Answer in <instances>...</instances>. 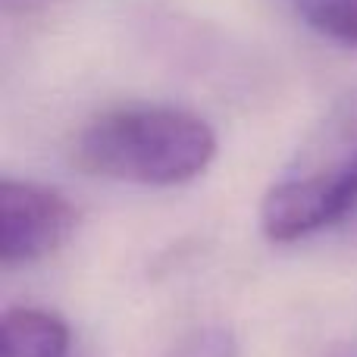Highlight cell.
I'll use <instances>...</instances> for the list:
<instances>
[{
    "label": "cell",
    "instance_id": "cell-6",
    "mask_svg": "<svg viewBox=\"0 0 357 357\" xmlns=\"http://www.w3.org/2000/svg\"><path fill=\"white\" fill-rule=\"evenodd\" d=\"M163 357H238L235 339L222 326H204L178 339Z\"/></svg>",
    "mask_w": 357,
    "mask_h": 357
},
{
    "label": "cell",
    "instance_id": "cell-3",
    "mask_svg": "<svg viewBox=\"0 0 357 357\" xmlns=\"http://www.w3.org/2000/svg\"><path fill=\"white\" fill-rule=\"evenodd\" d=\"M73 201L41 182L6 176L0 182V260L25 266L44 260L75 232Z\"/></svg>",
    "mask_w": 357,
    "mask_h": 357
},
{
    "label": "cell",
    "instance_id": "cell-1",
    "mask_svg": "<svg viewBox=\"0 0 357 357\" xmlns=\"http://www.w3.org/2000/svg\"><path fill=\"white\" fill-rule=\"evenodd\" d=\"M216 157V132L173 104H123L98 113L73 142V163L88 176L132 185H185Z\"/></svg>",
    "mask_w": 357,
    "mask_h": 357
},
{
    "label": "cell",
    "instance_id": "cell-2",
    "mask_svg": "<svg viewBox=\"0 0 357 357\" xmlns=\"http://www.w3.org/2000/svg\"><path fill=\"white\" fill-rule=\"evenodd\" d=\"M357 210V85L342 91L301 138L260 204L273 241H298Z\"/></svg>",
    "mask_w": 357,
    "mask_h": 357
},
{
    "label": "cell",
    "instance_id": "cell-5",
    "mask_svg": "<svg viewBox=\"0 0 357 357\" xmlns=\"http://www.w3.org/2000/svg\"><path fill=\"white\" fill-rule=\"evenodd\" d=\"M285 6L317 38L357 50V0H285Z\"/></svg>",
    "mask_w": 357,
    "mask_h": 357
},
{
    "label": "cell",
    "instance_id": "cell-4",
    "mask_svg": "<svg viewBox=\"0 0 357 357\" xmlns=\"http://www.w3.org/2000/svg\"><path fill=\"white\" fill-rule=\"evenodd\" d=\"M0 357H73V333L50 310H6L0 323Z\"/></svg>",
    "mask_w": 357,
    "mask_h": 357
},
{
    "label": "cell",
    "instance_id": "cell-7",
    "mask_svg": "<svg viewBox=\"0 0 357 357\" xmlns=\"http://www.w3.org/2000/svg\"><path fill=\"white\" fill-rule=\"evenodd\" d=\"M60 3H66V0H0V13L16 19H31V16H44V13L56 10Z\"/></svg>",
    "mask_w": 357,
    "mask_h": 357
}]
</instances>
